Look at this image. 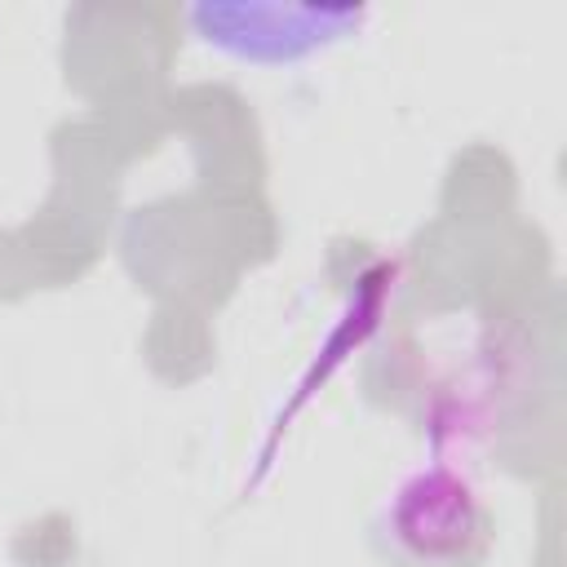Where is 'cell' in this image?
Instances as JSON below:
<instances>
[{
	"mask_svg": "<svg viewBox=\"0 0 567 567\" xmlns=\"http://www.w3.org/2000/svg\"><path fill=\"white\" fill-rule=\"evenodd\" d=\"M474 527H478V509H474V496L465 492V483H456L447 474H416L412 483H403L394 536L403 545H412L416 554H425V558L456 554V549H465Z\"/></svg>",
	"mask_w": 567,
	"mask_h": 567,
	"instance_id": "7a4b0ae2",
	"label": "cell"
},
{
	"mask_svg": "<svg viewBox=\"0 0 567 567\" xmlns=\"http://www.w3.org/2000/svg\"><path fill=\"white\" fill-rule=\"evenodd\" d=\"M359 9H279V4H199L190 13L204 44L244 62H292L359 27Z\"/></svg>",
	"mask_w": 567,
	"mask_h": 567,
	"instance_id": "6da1fadb",
	"label": "cell"
}]
</instances>
